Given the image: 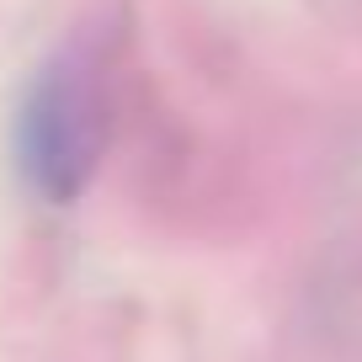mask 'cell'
<instances>
[{
	"label": "cell",
	"instance_id": "cell-1",
	"mask_svg": "<svg viewBox=\"0 0 362 362\" xmlns=\"http://www.w3.org/2000/svg\"><path fill=\"white\" fill-rule=\"evenodd\" d=\"M102 90L80 54H64L33 80L16 112V160L37 197L75 203L102 155Z\"/></svg>",
	"mask_w": 362,
	"mask_h": 362
}]
</instances>
